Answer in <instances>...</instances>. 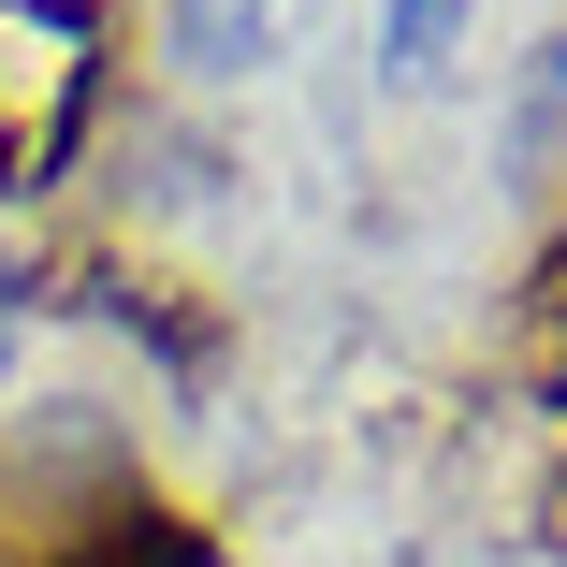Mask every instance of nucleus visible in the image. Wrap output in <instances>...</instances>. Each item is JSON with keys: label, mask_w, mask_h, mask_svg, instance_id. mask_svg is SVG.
Segmentation results:
<instances>
[{"label": "nucleus", "mask_w": 567, "mask_h": 567, "mask_svg": "<svg viewBox=\"0 0 567 567\" xmlns=\"http://www.w3.org/2000/svg\"><path fill=\"white\" fill-rule=\"evenodd\" d=\"M102 117V16L87 0H0V204L73 175Z\"/></svg>", "instance_id": "obj_1"}, {"label": "nucleus", "mask_w": 567, "mask_h": 567, "mask_svg": "<svg viewBox=\"0 0 567 567\" xmlns=\"http://www.w3.org/2000/svg\"><path fill=\"white\" fill-rule=\"evenodd\" d=\"M291 16H306V0H161V44L218 87V73H262L291 44Z\"/></svg>", "instance_id": "obj_2"}, {"label": "nucleus", "mask_w": 567, "mask_h": 567, "mask_svg": "<svg viewBox=\"0 0 567 567\" xmlns=\"http://www.w3.org/2000/svg\"><path fill=\"white\" fill-rule=\"evenodd\" d=\"M509 189H567V30L509 73Z\"/></svg>", "instance_id": "obj_3"}, {"label": "nucleus", "mask_w": 567, "mask_h": 567, "mask_svg": "<svg viewBox=\"0 0 567 567\" xmlns=\"http://www.w3.org/2000/svg\"><path fill=\"white\" fill-rule=\"evenodd\" d=\"M59 567H204V538H189L175 509H102V524H73Z\"/></svg>", "instance_id": "obj_4"}, {"label": "nucleus", "mask_w": 567, "mask_h": 567, "mask_svg": "<svg viewBox=\"0 0 567 567\" xmlns=\"http://www.w3.org/2000/svg\"><path fill=\"white\" fill-rule=\"evenodd\" d=\"M466 16H481V0H379V59L393 73H436L451 44H466Z\"/></svg>", "instance_id": "obj_5"}, {"label": "nucleus", "mask_w": 567, "mask_h": 567, "mask_svg": "<svg viewBox=\"0 0 567 567\" xmlns=\"http://www.w3.org/2000/svg\"><path fill=\"white\" fill-rule=\"evenodd\" d=\"M16 334H30V277L0 262V379H16Z\"/></svg>", "instance_id": "obj_6"}]
</instances>
